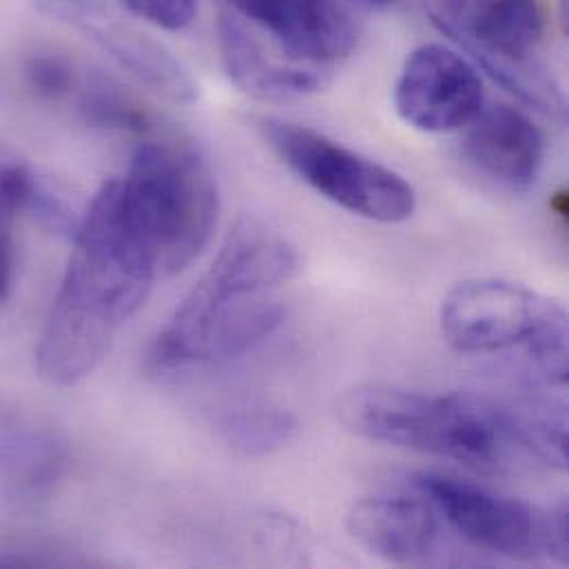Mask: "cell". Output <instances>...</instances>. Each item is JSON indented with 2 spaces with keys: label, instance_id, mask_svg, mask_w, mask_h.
<instances>
[{
  "label": "cell",
  "instance_id": "9c48e42d",
  "mask_svg": "<svg viewBox=\"0 0 569 569\" xmlns=\"http://www.w3.org/2000/svg\"><path fill=\"white\" fill-rule=\"evenodd\" d=\"M224 9L288 60L321 69L348 58L359 29L337 0H224Z\"/></svg>",
  "mask_w": 569,
  "mask_h": 569
},
{
  "label": "cell",
  "instance_id": "8992f818",
  "mask_svg": "<svg viewBox=\"0 0 569 569\" xmlns=\"http://www.w3.org/2000/svg\"><path fill=\"white\" fill-rule=\"evenodd\" d=\"M262 136L301 182L335 207L379 224L415 216L417 191L401 173L303 124L267 118Z\"/></svg>",
  "mask_w": 569,
  "mask_h": 569
},
{
  "label": "cell",
  "instance_id": "ba28073f",
  "mask_svg": "<svg viewBox=\"0 0 569 569\" xmlns=\"http://www.w3.org/2000/svg\"><path fill=\"white\" fill-rule=\"evenodd\" d=\"M392 104L417 131L455 133L481 113L486 89L475 62L443 44H421L403 62Z\"/></svg>",
  "mask_w": 569,
  "mask_h": 569
},
{
  "label": "cell",
  "instance_id": "3957f363",
  "mask_svg": "<svg viewBox=\"0 0 569 569\" xmlns=\"http://www.w3.org/2000/svg\"><path fill=\"white\" fill-rule=\"evenodd\" d=\"M124 229L160 276L191 267L220 218V191L207 158L180 140H144L122 178L107 182Z\"/></svg>",
  "mask_w": 569,
  "mask_h": 569
},
{
  "label": "cell",
  "instance_id": "4fadbf2b",
  "mask_svg": "<svg viewBox=\"0 0 569 569\" xmlns=\"http://www.w3.org/2000/svg\"><path fill=\"white\" fill-rule=\"evenodd\" d=\"M346 530L357 546L395 566L428 561L439 541L435 508L412 497H370L357 501Z\"/></svg>",
  "mask_w": 569,
  "mask_h": 569
},
{
  "label": "cell",
  "instance_id": "6da1fadb",
  "mask_svg": "<svg viewBox=\"0 0 569 569\" xmlns=\"http://www.w3.org/2000/svg\"><path fill=\"white\" fill-rule=\"evenodd\" d=\"M73 242L36 346L38 375L62 388L80 383L102 363L118 330L144 306L160 276L153 258L120 222L104 184Z\"/></svg>",
  "mask_w": 569,
  "mask_h": 569
},
{
  "label": "cell",
  "instance_id": "277c9868",
  "mask_svg": "<svg viewBox=\"0 0 569 569\" xmlns=\"http://www.w3.org/2000/svg\"><path fill=\"white\" fill-rule=\"evenodd\" d=\"M441 332L463 355L526 348L550 383H568V312L532 288L466 280L441 303Z\"/></svg>",
  "mask_w": 569,
  "mask_h": 569
},
{
  "label": "cell",
  "instance_id": "9a60e30c",
  "mask_svg": "<svg viewBox=\"0 0 569 569\" xmlns=\"http://www.w3.org/2000/svg\"><path fill=\"white\" fill-rule=\"evenodd\" d=\"M218 437L242 457H269L288 446L297 419L276 406H244L227 410L216 421Z\"/></svg>",
  "mask_w": 569,
  "mask_h": 569
},
{
  "label": "cell",
  "instance_id": "52a82bcc",
  "mask_svg": "<svg viewBox=\"0 0 569 569\" xmlns=\"http://www.w3.org/2000/svg\"><path fill=\"white\" fill-rule=\"evenodd\" d=\"M412 483L475 548L515 561H568L566 510H541L528 501L437 472H419Z\"/></svg>",
  "mask_w": 569,
  "mask_h": 569
},
{
  "label": "cell",
  "instance_id": "7a4b0ae2",
  "mask_svg": "<svg viewBox=\"0 0 569 569\" xmlns=\"http://www.w3.org/2000/svg\"><path fill=\"white\" fill-rule=\"evenodd\" d=\"M339 419L357 437L446 457L479 472L497 475L537 463L530 415L470 392L428 395L366 383L346 392Z\"/></svg>",
  "mask_w": 569,
  "mask_h": 569
},
{
  "label": "cell",
  "instance_id": "e0dca14e",
  "mask_svg": "<svg viewBox=\"0 0 569 569\" xmlns=\"http://www.w3.org/2000/svg\"><path fill=\"white\" fill-rule=\"evenodd\" d=\"M36 178L18 167H0V301L7 299L13 284V222L27 209Z\"/></svg>",
  "mask_w": 569,
  "mask_h": 569
},
{
  "label": "cell",
  "instance_id": "2e32d148",
  "mask_svg": "<svg viewBox=\"0 0 569 569\" xmlns=\"http://www.w3.org/2000/svg\"><path fill=\"white\" fill-rule=\"evenodd\" d=\"M82 118L102 129L147 133L153 124L149 111L104 76H93L80 91Z\"/></svg>",
  "mask_w": 569,
  "mask_h": 569
},
{
  "label": "cell",
  "instance_id": "ac0fdd59",
  "mask_svg": "<svg viewBox=\"0 0 569 569\" xmlns=\"http://www.w3.org/2000/svg\"><path fill=\"white\" fill-rule=\"evenodd\" d=\"M24 73L29 84L44 98L67 96L76 84L73 67L64 58L51 53L31 56L24 67Z\"/></svg>",
  "mask_w": 569,
  "mask_h": 569
},
{
  "label": "cell",
  "instance_id": "5bb4252c",
  "mask_svg": "<svg viewBox=\"0 0 569 569\" xmlns=\"http://www.w3.org/2000/svg\"><path fill=\"white\" fill-rule=\"evenodd\" d=\"M67 450L49 430L0 410V497L18 508L47 499L67 472Z\"/></svg>",
  "mask_w": 569,
  "mask_h": 569
},
{
  "label": "cell",
  "instance_id": "ffe728a7",
  "mask_svg": "<svg viewBox=\"0 0 569 569\" xmlns=\"http://www.w3.org/2000/svg\"><path fill=\"white\" fill-rule=\"evenodd\" d=\"M350 4L359 7V9H366V11H383L388 9L395 0H348Z\"/></svg>",
  "mask_w": 569,
  "mask_h": 569
},
{
  "label": "cell",
  "instance_id": "d6986e66",
  "mask_svg": "<svg viewBox=\"0 0 569 569\" xmlns=\"http://www.w3.org/2000/svg\"><path fill=\"white\" fill-rule=\"evenodd\" d=\"M122 2L133 16L164 31L187 29L193 22L196 9H198V0H122Z\"/></svg>",
  "mask_w": 569,
  "mask_h": 569
},
{
  "label": "cell",
  "instance_id": "5b68a950",
  "mask_svg": "<svg viewBox=\"0 0 569 569\" xmlns=\"http://www.w3.org/2000/svg\"><path fill=\"white\" fill-rule=\"evenodd\" d=\"M430 20L499 84L548 113L566 109L559 87L539 64L546 36L541 0H423Z\"/></svg>",
  "mask_w": 569,
  "mask_h": 569
},
{
  "label": "cell",
  "instance_id": "7c38bea8",
  "mask_svg": "<svg viewBox=\"0 0 569 569\" xmlns=\"http://www.w3.org/2000/svg\"><path fill=\"white\" fill-rule=\"evenodd\" d=\"M218 33L229 78L258 100H297L319 91L328 82L326 71L288 60L282 51L227 9L220 13Z\"/></svg>",
  "mask_w": 569,
  "mask_h": 569
},
{
  "label": "cell",
  "instance_id": "30bf717a",
  "mask_svg": "<svg viewBox=\"0 0 569 569\" xmlns=\"http://www.w3.org/2000/svg\"><path fill=\"white\" fill-rule=\"evenodd\" d=\"M463 153L481 176L508 191L526 193L543 171L546 138L523 111L492 104L468 127Z\"/></svg>",
  "mask_w": 569,
  "mask_h": 569
},
{
  "label": "cell",
  "instance_id": "8fae6325",
  "mask_svg": "<svg viewBox=\"0 0 569 569\" xmlns=\"http://www.w3.org/2000/svg\"><path fill=\"white\" fill-rule=\"evenodd\" d=\"M49 11L73 22L122 69L153 91L176 102H193L198 98V82L189 69L156 40L113 22L109 16H102L82 2L49 0Z\"/></svg>",
  "mask_w": 569,
  "mask_h": 569
}]
</instances>
